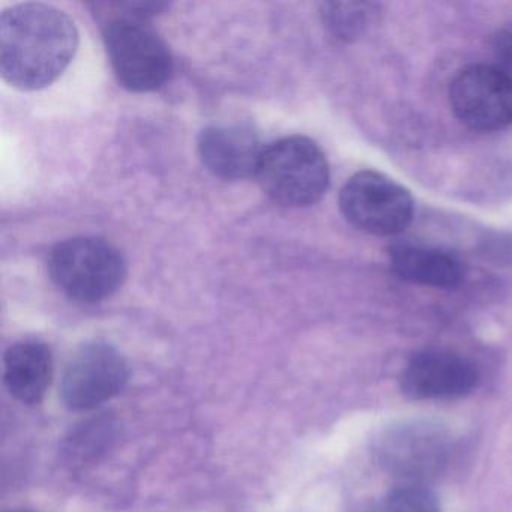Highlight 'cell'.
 I'll return each instance as SVG.
<instances>
[{
	"mask_svg": "<svg viewBox=\"0 0 512 512\" xmlns=\"http://www.w3.org/2000/svg\"><path fill=\"white\" fill-rule=\"evenodd\" d=\"M164 8L167 4L160 2L95 4L110 64L128 91H155L172 76V53L148 23L149 17Z\"/></svg>",
	"mask_w": 512,
	"mask_h": 512,
	"instance_id": "cell-2",
	"label": "cell"
},
{
	"mask_svg": "<svg viewBox=\"0 0 512 512\" xmlns=\"http://www.w3.org/2000/svg\"><path fill=\"white\" fill-rule=\"evenodd\" d=\"M79 49L73 20L46 4H19L0 17V73L22 91H40L59 79Z\"/></svg>",
	"mask_w": 512,
	"mask_h": 512,
	"instance_id": "cell-1",
	"label": "cell"
},
{
	"mask_svg": "<svg viewBox=\"0 0 512 512\" xmlns=\"http://www.w3.org/2000/svg\"><path fill=\"white\" fill-rule=\"evenodd\" d=\"M254 178L274 202L305 208L325 196L329 166L322 149L313 140L290 136L263 149Z\"/></svg>",
	"mask_w": 512,
	"mask_h": 512,
	"instance_id": "cell-3",
	"label": "cell"
},
{
	"mask_svg": "<svg viewBox=\"0 0 512 512\" xmlns=\"http://www.w3.org/2000/svg\"><path fill=\"white\" fill-rule=\"evenodd\" d=\"M263 149L259 137L241 125H214L199 137V154L206 169L226 181L256 176Z\"/></svg>",
	"mask_w": 512,
	"mask_h": 512,
	"instance_id": "cell-10",
	"label": "cell"
},
{
	"mask_svg": "<svg viewBox=\"0 0 512 512\" xmlns=\"http://www.w3.org/2000/svg\"><path fill=\"white\" fill-rule=\"evenodd\" d=\"M19 512H26V511H19Z\"/></svg>",
	"mask_w": 512,
	"mask_h": 512,
	"instance_id": "cell-17",
	"label": "cell"
},
{
	"mask_svg": "<svg viewBox=\"0 0 512 512\" xmlns=\"http://www.w3.org/2000/svg\"><path fill=\"white\" fill-rule=\"evenodd\" d=\"M380 7L371 2H326L320 5L323 23L335 38L353 41L367 34L379 20Z\"/></svg>",
	"mask_w": 512,
	"mask_h": 512,
	"instance_id": "cell-13",
	"label": "cell"
},
{
	"mask_svg": "<svg viewBox=\"0 0 512 512\" xmlns=\"http://www.w3.org/2000/svg\"><path fill=\"white\" fill-rule=\"evenodd\" d=\"M52 377V352L46 344L22 341L5 353V385L11 395L22 403H40L52 383Z\"/></svg>",
	"mask_w": 512,
	"mask_h": 512,
	"instance_id": "cell-11",
	"label": "cell"
},
{
	"mask_svg": "<svg viewBox=\"0 0 512 512\" xmlns=\"http://www.w3.org/2000/svg\"><path fill=\"white\" fill-rule=\"evenodd\" d=\"M128 380L121 353L106 343L80 347L65 367L61 395L71 410H91L118 395Z\"/></svg>",
	"mask_w": 512,
	"mask_h": 512,
	"instance_id": "cell-7",
	"label": "cell"
},
{
	"mask_svg": "<svg viewBox=\"0 0 512 512\" xmlns=\"http://www.w3.org/2000/svg\"><path fill=\"white\" fill-rule=\"evenodd\" d=\"M374 454L380 466L395 478L421 484L448 461V437L431 425L404 424L383 433Z\"/></svg>",
	"mask_w": 512,
	"mask_h": 512,
	"instance_id": "cell-8",
	"label": "cell"
},
{
	"mask_svg": "<svg viewBox=\"0 0 512 512\" xmlns=\"http://www.w3.org/2000/svg\"><path fill=\"white\" fill-rule=\"evenodd\" d=\"M494 52L503 65V70L512 73V20L502 26L494 37Z\"/></svg>",
	"mask_w": 512,
	"mask_h": 512,
	"instance_id": "cell-16",
	"label": "cell"
},
{
	"mask_svg": "<svg viewBox=\"0 0 512 512\" xmlns=\"http://www.w3.org/2000/svg\"><path fill=\"white\" fill-rule=\"evenodd\" d=\"M340 209L356 229L376 236L403 232L413 218L412 196L382 173H356L340 193Z\"/></svg>",
	"mask_w": 512,
	"mask_h": 512,
	"instance_id": "cell-5",
	"label": "cell"
},
{
	"mask_svg": "<svg viewBox=\"0 0 512 512\" xmlns=\"http://www.w3.org/2000/svg\"><path fill=\"white\" fill-rule=\"evenodd\" d=\"M401 391L412 400L464 397L478 386L475 365L455 353L428 350L407 362L400 377Z\"/></svg>",
	"mask_w": 512,
	"mask_h": 512,
	"instance_id": "cell-9",
	"label": "cell"
},
{
	"mask_svg": "<svg viewBox=\"0 0 512 512\" xmlns=\"http://www.w3.org/2000/svg\"><path fill=\"white\" fill-rule=\"evenodd\" d=\"M389 263L401 280L419 286L452 289L464 278L463 266L455 257L421 245H392Z\"/></svg>",
	"mask_w": 512,
	"mask_h": 512,
	"instance_id": "cell-12",
	"label": "cell"
},
{
	"mask_svg": "<svg viewBox=\"0 0 512 512\" xmlns=\"http://www.w3.org/2000/svg\"><path fill=\"white\" fill-rule=\"evenodd\" d=\"M449 100L458 121L472 130L511 127L512 74L493 65H470L452 80Z\"/></svg>",
	"mask_w": 512,
	"mask_h": 512,
	"instance_id": "cell-6",
	"label": "cell"
},
{
	"mask_svg": "<svg viewBox=\"0 0 512 512\" xmlns=\"http://www.w3.org/2000/svg\"><path fill=\"white\" fill-rule=\"evenodd\" d=\"M113 433L115 430L109 419H94L74 431L73 436L67 440L65 451L71 460L79 463L95 460L112 443Z\"/></svg>",
	"mask_w": 512,
	"mask_h": 512,
	"instance_id": "cell-14",
	"label": "cell"
},
{
	"mask_svg": "<svg viewBox=\"0 0 512 512\" xmlns=\"http://www.w3.org/2000/svg\"><path fill=\"white\" fill-rule=\"evenodd\" d=\"M371 512H440V505L424 485L406 484L385 494Z\"/></svg>",
	"mask_w": 512,
	"mask_h": 512,
	"instance_id": "cell-15",
	"label": "cell"
},
{
	"mask_svg": "<svg viewBox=\"0 0 512 512\" xmlns=\"http://www.w3.org/2000/svg\"><path fill=\"white\" fill-rule=\"evenodd\" d=\"M53 283L74 301L94 304L118 292L127 277V263L118 248L92 236L59 242L49 257Z\"/></svg>",
	"mask_w": 512,
	"mask_h": 512,
	"instance_id": "cell-4",
	"label": "cell"
}]
</instances>
